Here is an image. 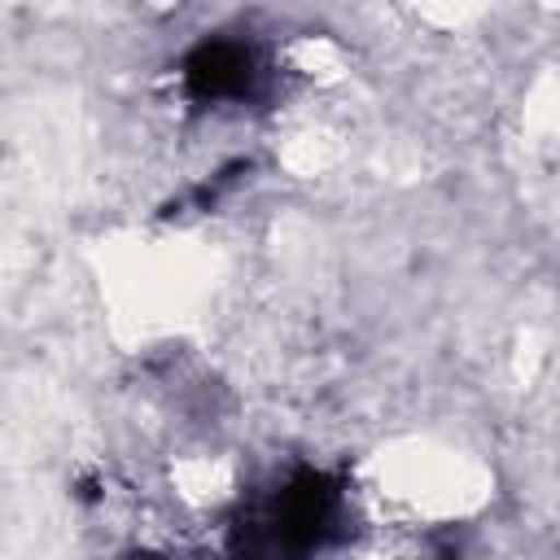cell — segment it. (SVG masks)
Segmentation results:
<instances>
[{
    "mask_svg": "<svg viewBox=\"0 0 560 560\" xmlns=\"http://www.w3.org/2000/svg\"><path fill=\"white\" fill-rule=\"evenodd\" d=\"M337 521H341V486L319 468H302L254 516H245L232 529V556L306 560L337 534Z\"/></svg>",
    "mask_w": 560,
    "mask_h": 560,
    "instance_id": "1",
    "label": "cell"
},
{
    "mask_svg": "<svg viewBox=\"0 0 560 560\" xmlns=\"http://www.w3.org/2000/svg\"><path fill=\"white\" fill-rule=\"evenodd\" d=\"M184 92L197 105H223V101H249L262 88L267 61L258 44L232 39V35H206L184 57Z\"/></svg>",
    "mask_w": 560,
    "mask_h": 560,
    "instance_id": "2",
    "label": "cell"
}]
</instances>
